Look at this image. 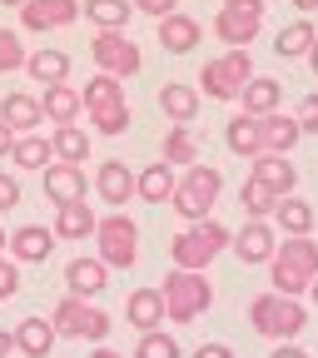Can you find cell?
<instances>
[{
    "label": "cell",
    "instance_id": "cell-21",
    "mask_svg": "<svg viewBox=\"0 0 318 358\" xmlns=\"http://www.w3.org/2000/svg\"><path fill=\"white\" fill-rule=\"evenodd\" d=\"M95 189H100V199H105V204L124 209V204L134 199V169H129L124 159H105V164H100V174H95Z\"/></svg>",
    "mask_w": 318,
    "mask_h": 358
},
{
    "label": "cell",
    "instance_id": "cell-43",
    "mask_svg": "<svg viewBox=\"0 0 318 358\" xmlns=\"http://www.w3.org/2000/svg\"><path fill=\"white\" fill-rule=\"evenodd\" d=\"M129 6H134V10H145V15H154V20H159V15H169V10H179V0H129Z\"/></svg>",
    "mask_w": 318,
    "mask_h": 358
},
{
    "label": "cell",
    "instance_id": "cell-26",
    "mask_svg": "<svg viewBox=\"0 0 318 358\" xmlns=\"http://www.w3.org/2000/svg\"><path fill=\"white\" fill-rule=\"evenodd\" d=\"M40 110H45V120L50 124H75L80 115H85V105H80V90L75 85H45V100H40Z\"/></svg>",
    "mask_w": 318,
    "mask_h": 358
},
{
    "label": "cell",
    "instance_id": "cell-3",
    "mask_svg": "<svg viewBox=\"0 0 318 358\" xmlns=\"http://www.w3.org/2000/svg\"><path fill=\"white\" fill-rule=\"evenodd\" d=\"M219 189H224V174L204 159H194L185 174L174 179V194H169V209L185 219V224H194V219H209L214 214V204H219Z\"/></svg>",
    "mask_w": 318,
    "mask_h": 358
},
{
    "label": "cell",
    "instance_id": "cell-44",
    "mask_svg": "<svg viewBox=\"0 0 318 358\" xmlns=\"http://www.w3.org/2000/svg\"><path fill=\"white\" fill-rule=\"evenodd\" d=\"M194 358H234V348H229V343H199Z\"/></svg>",
    "mask_w": 318,
    "mask_h": 358
},
{
    "label": "cell",
    "instance_id": "cell-19",
    "mask_svg": "<svg viewBox=\"0 0 318 358\" xmlns=\"http://www.w3.org/2000/svg\"><path fill=\"white\" fill-rule=\"evenodd\" d=\"M199 105H204L199 85H179V80H169V85L159 90V110H164V120H169V124H194Z\"/></svg>",
    "mask_w": 318,
    "mask_h": 358
},
{
    "label": "cell",
    "instance_id": "cell-8",
    "mask_svg": "<svg viewBox=\"0 0 318 358\" xmlns=\"http://www.w3.org/2000/svg\"><path fill=\"white\" fill-rule=\"evenodd\" d=\"M50 324H55V334H60V338H89V343H105V338H110V329H115L105 308H95L89 299H75V294H65V299L55 303Z\"/></svg>",
    "mask_w": 318,
    "mask_h": 358
},
{
    "label": "cell",
    "instance_id": "cell-40",
    "mask_svg": "<svg viewBox=\"0 0 318 358\" xmlns=\"http://www.w3.org/2000/svg\"><path fill=\"white\" fill-rule=\"evenodd\" d=\"M15 294H20V264L0 254V303H6V299H15Z\"/></svg>",
    "mask_w": 318,
    "mask_h": 358
},
{
    "label": "cell",
    "instance_id": "cell-16",
    "mask_svg": "<svg viewBox=\"0 0 318 358\" xmlns=\"http://www.w3.org/2000/svg\"><path fill=\"white\" fill-rule=\"evenodd\" d=\"M249 164H254V174H249V179H259L268 194H279V199H284V194H294V189H298V169L289 164V155H254Z\"/></svg>",
    "mask_w": 318,
    "mask_h": 358
},
{
    "label": "cell",
    "instance_id": "cell-38",
    "mask_svg": "<svg viewBox=\"0 0 318 358\" xmlns=\"http://www.w3.org/2000/svg\"><path fill=\"white\" fill-rule=\"evenodd\" d=\"M134 358H179V338L164 334V329H150V334H140V348H134Z\"/></svg>",
    "mask_w": 318,
    "mask_h": 358
},
{
    "label": "cell",
    "instance_id": "cell-2",
    "mask_svg": "<svg viewBox=\"0 0 318 358\" xmlns=\"http://www.w3.org/2000/svg\"><path fill=\"white\" fill-rule=\"evenodd\" d=\"M80 105H85V115H89V124H95L100 134H124L129 129V100H124V80H115V75H105V70H95L85 80V90H80Z\"/></svg>",
    "mask_w": 318,
    "mask_h": 358
},
{
    "label": "cell",
    "instance_id": "cell-23",
    "mask_svg": "<svg viewBox=\"0 0 318 358\" xmlns=\"http://www.w3.org/2000/svg\"><path fill=\"white\" fill-rule=\"evenodd\" d=\"M55 338H60V334H55L50 319H35V313H30V319L15 324V353H25V358H50Z\"/></svg>",
    "mask_w": 318,
    "mask_h": 358
},
{
    "label": "cell",
    "instance_id": "cell-13",
    "mask_svg": "<svg viewBox=\"0 0 318 358\" xmlns=\"http://www.w3.org/2000/svg\"><path fill=\"white\" fill-rule=\"evenodd\" d=\"M274 244H279V229L268 219H244V229L229 234V249L239 254V264H268Z\"/></svg>",
    "mask_w": 318,
    "mask_h": 358
},
{
    "label": "cell",
    "instance_id": "cell-14",
    "mask_svg": "<svg viewBox=\"0 0 318 358\" xmlns=\"http://www.w3.org/2000/svg\"><path fill=\"white\" fill-rule=\"evenodd\" d=\"M10 259L15 264H45L55 254V229H45V224H20V229L6 239Z\"/></svg>",
    "mask_w": 318,
    "mask_h": 358
},
{
    "label": "cell",
    "instance_id": "cell-18",
    "mask_svg": "<svg viewBox=\"0 0 318 358\" xmlns=\"http://www.w3.org/2000/svg\"><path fill=\"white\" fill-rule=\"evenodd\" d=\"M95 224H100V214L89 209L85 199H75V204H55V239L85 244V239H95Z\"/></svg>",
    "mask_w": 318,
    "mask_h": 358
},
{
    "label": "cell",
    "instance_id": "cell-20",
    "mask_svg": "<svg viewBox=\"0 0 318 358\" xmlns=\"http://www.w3.org/2000/svg\"><path fill=\"white\" fill-rule=\"evenodd\" d=\"M199 20L194 15H185V10H169V15H159V45L169 55H189L194 45H199Z\"/></svg>",
    "mask_w": 318,
    "mask_h": 358
},
{
    "label": "cell",
    "instance_id": "cell-28",
    "mask_svg": "<svg viewBox=\"0 0 318 358\" xmlns=\"http://www.w3.org/2000/svg\"><path fill=\"white\" fill-rule=\"evenodd\" d=\"M25 75L35 85H60V80H70V55L55 50V45H40L35 55H25Z\"/></svg>",
    "mask_w": 318,
    "mask_h": 358
},
{
    "label": "cell",
    "instance_id": "cell-53",
    "mask_svg": "<svg viewBox=\"0 0 318 358\" xmlns=\"http://www.w3.org/2000/svg\"><path fill=\"white\" fill-rule=\"evenodd\" d=\"M0 254H6V229H0Z\"/></svg>",
    "mask_w": 318,
    "mask_h": 358
},
{
    "label": "cell",
    "instance_id": "cell-5",
    "mask_svg": "<svg viewBox=\"0 0 318 358\" xmlns=\"http://www.w3.org/2000/svg\"><path fill=\"white\" fill-rule=\"evenodd\" d=\"M303 324H308V308L298 303V299H289V294H259L254 303H249V329L259 334V338H268V343H289V338H298L303 334Z\"/></svg>",
    "mask_w": 318,
    "mask_h": 358
},
{
    "label": "cell",
    "instance_id": "cell-52",
    "mask_svg": "<svg viewBox=\"0 0 318 358\" xmlns=\"http://www.w3.org/2000/svg\"><path fill=\"white\" fill-rule=\"evenodd\" d=\"M0 6H15V10H20V6H25V0H0Z\"/></svg>",
    "mask_w": 318,
    "mask_h": 358
},
{
    "label": "cell",
    "instance_id": "cell-24",
    "mask_svg": "<svg viewBox=\"0 0 318 358\" xmlns=\"http://www.w3.org/2000/svg\"><path fill=\"white\" fill-rule=\"evenodd\" d=\"M259 124H263V155H289V150L303 140L298 120H294V115H284V110H274V115H259Z\"/></svg>",
    "mask_w": 318,
    "mask_h": 358
},
{
    "label": "cell",
    "instance_id": "cell-50",
    "mask_svg": "<svg viewBox=\"0 0 318 358\" xmlns=\"http://www.w3.org/2000/svg\"><path fill=\"white\" fill-rule=\"evenodd\" d=\"M89 358H124V353H115V348H105V343H100V348L89 353Z\"/></svg>",
    "mask_w": 318,
    "mask_h": 358
},
{
    "label": "cell",
    "instance_id": "cell-1",
    "mask_svg": "<svg viewBox=\"0 0 318 358\" xmlns=\"http://www.w3.org/2000/svg\"><path fill=\"white\" fill-rule=\"evenodd\" d=\"M318 279V244L308 234H284L274 244V254H268V284H274V294H308V284Z\"/></svg>",
    "mask_w": 318,
    "mask_h": 358
},
{
    "label": "cell",
    "instance_id": "cell-46",
    "mask_svg": "<svg viewBox=\"0 0 318 358\" xmlns=\"http://www.w3.org/2000/svg\"><path fill=\"white\" fill-rule=\"evenodd\" d=\"M10 145H15V129L0 120V159H10Z\"/></svg>",
    "mask_w": 318,
    "mask_h": 358
},
{
    "label": "cell",
    "instance_id": "cell-31",
    "mask_svg": "<svg viewBox=\"0 0 318 358\" xmlns=\"http://www.w3.org/2000/svg\"><path fill=\"white\" fill-rule=\"evenodd\" d=\"M239 100H244L249 115H274V110L284 105V85H279V80H268V75H254V80L239 90Z\"/></svg>",
    "mask_w": 318,
    "mask_h": 358
},
{
    "label": "cell",
    "instance_id": "cell-10",
    "mask_svg": "<svg viewBox=\"0 0 318 358\" xmlns=\"http://www.w3.org/2000/svg\"><path fill=\"white\" fill-rule=\"evenodd\" d=\"M263 0H224L219 15H214V35L229 45V50H249L263 30Z\"/></svg>",
    "mask_w": 318,
    "mask_h": 358
},
{
    "label": "cell",
    "instance_id": "cell-15",
    "mask_svg": "<svg viewBox=\"0 0 318 358\" xmlns=\"http://www.w3.org/2000/svg\"><path fill=\"white\" fill-rule=\"evenodd\" d=\"M105 284H110V268L95 254H80V259L65 264V289L75 299H95V294H105Z\"/></svg>",
    "mask_w": 318,
    "mask_h": 358
},
{
    "label": "cell",
    "instance_id": "cell-37",
    "mask_svg": "<svg viewBox=\"0 0 318 358\" xmlns=\"http://www.w3.org/2000/svg\"><path fill=\"white\" fill-rule=\"evenodd\" d=\"M239 204H244V214H249V219H268V214H274V204H279V194H268L259 179H244Z\"/></svg>",
    "mask_w": 318,
    "mask_h": 358
},
{
    "label": "cell",
    "instance_id": "cell-11",
    "mask_svg": "<svg viewBox=\"0 0 318 358\" xmlns=\"http://www.w3.org/2000/svg\"><path fill=\"white\" fill-rule=\"evenodd\" d=\"M89 55H95V65L115 80H129V75H140L145 55H140V45H134L124 30H100L95 40H89Z\"/></svg>",
    "mask_w": 318,
    "mask_h": 358
},
{
    "label": "cell",
    "instance_id": "cell-49",
    "mask_svg": "<svg viewBox=\"0 0 318 358\" xmlns=\"http://www.w3.org/2000/svg\"><path fill=\"white\" fill-rule=\"evenodd\" d=\"M303 60H308V70H313V75H318V40H313V45H308V55H303Z\"/></svg>",
    "mask_w": 318,
    "mask_h": 358
},
{
    "label": "cell",
    "instance_id": "cell-27",
    "mask_svg": "<svg viewBox=\"0 0 318 358\" xmlns=\"http://www.w3.org/2000/svg\"><path fill=\"white\" fill-rule=\"evenodd\" d=\"M0 120H6L15 134H35V129L45 124V110H40L35 95H20V90H15V95L0 100Z\"/></svg>",
    "mask_w": 318,
    "mask_h": 358
},
{
    "label": "cell",
    "instance_id": "cell-4",
    "mask_svg": "<svg viewBox=\"0 0 318 358\" xmlns=\"http://www.w3.org/2000/svg\"><path fill=\"white\" fill-rule=\"evenodd\" d=\"M159 299H164V319L169 324H194L214 303V284H209L204 268H174V274H164Z\"/></svg>",
    "mask_w": 318,
    "mask_h": 358
},
{
    "label": "cell",
    "instance_id": "cell-39",
    "mask_svg": "<svg viewBox=\"0 0 318 358\" xmlns=\"http://www.w3.org/2000/svg\"><path fill=\"white\" fill-rule=\"evenodd\" d=\"M25 55H30V50L20 45V35L0 25V75H10V70H25Z\"/></svg>",
    "mask_w": 318,
    "mask_h": 358
},
{
    "label": "cell",
    "instance_id": "cell-29",
    "mask_svg": "<svg viewBox=\"0 0 318 358\" xmlns=\"http://www.w3.org/2000/svg\"><path fill=\"white\" fill-rule=\"evenodd\" d=\"M313 204L308 199H298V194H284L279 204H274V214H268V224L274 229H284V234H313Z\"/></svg>",
    "mask_w": 318,
    "mask_h": 358
},
{
    "label": "cell",
    "instance_id": "cell-22",
    "mask_svg": "<svg viewBox=\"0 0 318 358\" xmlns=\"http://www.w3.org/2000/svg\"><path fill=\"white\" fill-rule=\"evenodd\" d=\"M224 145H229V155H239V159H254V155H263V124H259V115H234L229 124H224Z\"/></svg>",
    "mask_w": 318,
    "mask_h": 358
},
{
    "label": "cell",
    "instance_id": "cell-25",
    "mask_svg": "<svg viewBox=\"0 0 318 358\" xmlns=\"http://www.w3.org/2000/svg\"><path fill=\"white\" fill-rule=\"evenodd\" d=\"M124 319L140 329V334H150V329H164V299H159V289H134L129 294V303H124Z\"/></svg>",
    "mask_w": 318,
    "mask_h": 358
},
{
    "label": "cell",
    "instance_id": "cell-35",
    "mask_svg": "<svg viewBox=\"0 0 318 358\" xmlns=\"http://www.w3.org/2000/svg\"><path fill=\"white\" fill-rule=\"evenodd\" d=\"M80 15H85V20H95L100 30H129L134 6H129V0H85Z\"/></svg>",
    "mask_w": 318,
    "mask_h": 358
},
{
    "label": "cell",
    "instance_id": "cell-51",
    "mask_svg": "<svg viewBox=\"0 0 318 358\" xmlns=\"http://www.w3.org/2000/svg\"><path fill=\"white\" fill-rule=\"evenodd\" d=\"M308 299H313V308H318V279H313V284H308Z\"/></svg>",
    "mask_w": 318,
    "mask_h": 358
},
{
    "label": "cell",
    "instance_id": "cell-47",
    "mask_svg": "<svg viewBox=\"0 0 318 358\" xmlns=\"http://www.w3.org/2000/svg\"><path fill=\"white\" fill-rule=\"evenodd\" d=\"M15 353V334L10 329H0V358H10Z\"/></svg>",
    "mask_w": 318,
    "mask_h": 358
},
{
    "label": "cell",
    "instance_id": "cell-36",
    "mask_svg": "<svg viewBox=\"0 0 318 358\" xmlns=\"http://www.w3.org/2000/svg\"><path fill=\"white\" fill-rule=\"evenodd\" d=\"M199 159V145H194V129L189 124H169V134H164V164L169 169H179V164H194Z\"/></svg>",
    "mask_w": 318,
    "mask_h": 358
},
{
    "label": "cell",
    "instance_id": "cell-17",
    "mask_svg": "<svg viewBox=\"0 0 318 358\" xmlns=\"http://www.w3.org/2000/svg\"><path fill=\"white\" fill-rule=\"evenodd\" d=\"M45 174V194H50V204H75V199H85V164H45L40 169Z\"/></svg>",
    "mask_w": 318,
    "mask_h": 358
},
{
    "label": "cell",
    "instance_id": "cell-6",
    "mask_svg": "<svg viewBox=\"0 0 318 358\" xmlns=\"http://www.w3.org/2000/svg\"><path fill=\"white\" fill-rule=\"evenodd\" d=\"M224 249H229V229H224L219 219H194V224H185V229L169 239L174 268H204V274H209V264Z\"/></svg>",
    "mask_w": 318,
    "mask_h": 358
},
{
    "label": "cell",
    "instance_id": "cell-33",
    "mask_svg": "<svg viewBox=\"0 0 318 358\" xmlns=\"http://www.w3.org/2000/svg\"><path fill=\"white\" fill-rule=\"evenodd\" d=\"M10 164H15V169H45V164H55V150H50L45 134H15Z\"/></svg>",
    "mask_w": 318,
    "mask_h": 358
},
{
    "label": "cell",
    "instance_id": "cell-30",
    "mask_svg": "<svg viewBox=\"0 0 318 358\" xmlns=\"http://www.w3.org/2000/svg\"><path fill=\"white\" fill-rule=\"evenodd\" d=\"M174 169L159 159V164H145V174H134V194H140L145 204H169V194H174Z\"/></svg>",
    "mask_w": 318,
    "mask_h": 358
},
{
    "label": "cell",
    "instance_id": "cell-7",
    "mask_svg": "<svg viewBox=\"0 0 318 358\" xmlns=\"http://www.w3.org/2000/svg\"><path fill=\"white\" fill-rule=\"evenodd\" d=\"M95 244H100L95 259L105 268H134V259H140V224H134L124 209H110L95 224Z\"/></svg>",
    "mask_w": 318,
    "mask_h": 358
},
{
    "label": "cell",
    "instance_id": "cell-34",
    "mask_svg": "<svg viewBox=\"0 0 318 358\" xmlns=\"http://www.w3.org/2000/svg\"><path fill=\"white\" fill-rule=\"evenodd\" d=\"M50 150H55L60 164H85V159H89V134H85L80 124H55Z\"/></svg>",
    "mask_w": 318,
    "mask_h": 358
},
{
    "label": "cell",
    "instance_id": "cell-42",
    "mask_svg": "<svg viewBox=\"0 0 318 358\" xmlns=\"http://www.w3.org/2000/svg\"><path fill=\"white\" fill-rule=\"evenodd\" d=\"M15 204H20V179L0 169V214H10Z\"/></svg>",
    "mask_w": 318,
    "mask_h": 358
},
{
    "label": "cell",
    "instance_id": "cell-48",
    "mask_svg": "<svg viewBox=\"0 0 318 358\" xmlns=\"http://www.w3.org/2000/svg\"><path fill=\"white\" fill-rule=\"evenodd\" d=\"M294 10H298V15H313V10H318V0H294Z\"/></svg>",
    "mask_w": 318,
    "mask_h": 358
},
{
    "label": "cell",
    "instance_id": "cell-45",
    "mask_svg": "<svg viewBox=\"0 0 318 358\" xmlns=\"http://www.w3.org/2000/svg\"><path fill=\"white\" fill-rule=\"evenodd\" d=\"M268 358H308V353H303V348L289 338V343H274V353H268Z\"/></svg>",
    "mask_w": 318,
    "mask_h": 358
},
{
    "label": "cell",
    "instance_id": "cell-9",
    "mask_svg": "<svg viewBox=\"0 0 318 358\" xmlns=\"http://www.w3.org/2000/svg\"><path fill=\"white\" fill-rule=\"evenodd\" d=\"M254 80V55L249 50H224L219 60H209L204 70H199V95H209V100H239V90Z\"/></svg>",
    "mask_w": 318,
    "mask_h": 358
},
{
    "label": "cell",
    "instance_id": "cell-32",
    "mask_svg": "<svg viewBox=\"0 0 318 358\" xmlns=\"http://www.w3.org/2000/svg\"><path fill=\"white\" fill-rule=\"evenodd\" d=\"M313 40H318L313 20L298 15L294 25H284V30L274 35V55H279V60H298V55H308V45H313Z\"/></svg>",
    "mask_w": 318,
    "mask_h": 358
},
{
    "label": "cell",
    "instance_id": "cell-12",
    "mask_svg": "<svg viewBox=\"0 0 318 358\" xmlns=\"http://www.w3.org/2000/svg\"><path fill=\"white\" fill-rule=\"evenodd\" d=\"M80 20V0H25L20 6V25L35 35H50Z\"/></svg>",
    "mask_w": 318,
    "mask_h": 358
},
{
    "label": "cell",
    "instance_id": "cell-41",
    "mask_svg": "<svg viewBox=\"0 0 318 358\" xmlns=\"http://www.w3.org/2000/svg\"><path fill=\"white\" fill-rule=\"evenodd\" d=\"M294 120H298V129H303V134H318V90H313V95H303V100H298Z\"/></svg>",
    "mask_w": 318,
    "mask_h": 358
}]
</instances>
